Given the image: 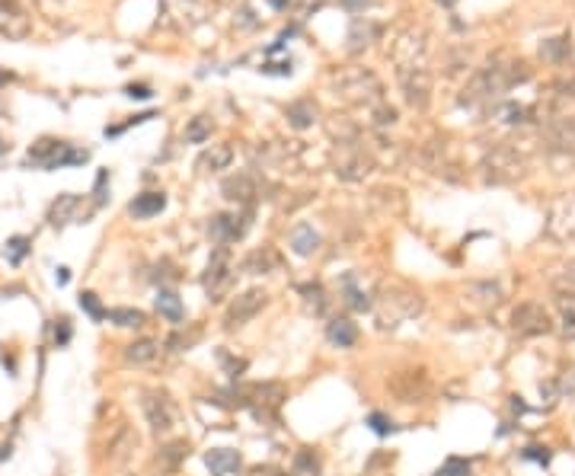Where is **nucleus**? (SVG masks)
Returning a JSON list of instances; mask_svg holds the SVG:
<instances>
[{"instance_id":"48","label":"nucleus","mask_w":575,"mask_h":476,"mask_svg":"<svg viewBox=\"0 0 575 476\" xmlns=\"http://www.w3.org/2000/svg\"><path fill=\"white\" fill-rule=\"evenodd\" d=\"M128 96L132 99H151V90H147V87H128Z\"/></svg>"},{"instance_id":"2","label":"nucleus","mask_w":575,"mask_h":476,"mask_svg":"<svg viewBox=\"0 0 575 476\" xmlns=\"http://www.w3.org/2000/svg\"><path fill=\"white\" fill-rule=\"evenodd\" d=\"M483 180L492 186H512L527 176V157L514 144H495L483 154Z\"/></svg>"},{"instance_id":"32","label":"nucleus","mask_w":575,"mask_h":476,"mask_svg":"<svg viewBox=\"0 0 575 476\" xmlns=\"http://www.w3.org/2000/svg\"><path fill=\"white\" fill-rule=\"evenodd\" d=\"M320 457L313 454L310 448H301L298 454H294V463H291V476H320Z\"/></svg>"},{"instance_id":"14","label":"nucleus","mask_w":575,"mask_h":476,"mask_svg":"<svg viewBox=\"0 0 575 476\" xmlns=\"http://www.w3.org/2000/svg\"><path fill=\"white\" fill-rule=\"evenodd\" d=\"M393 55L400 64H416V68H425V55H429V39H425L422 29H403L396 35Z\"/></svg>"},{"instance_id":"22","label":"nucleus","mask_w":575,"mask_h":476,"mask_svg":"<svg viewBox=\"0 0 575 476\" xmlns=\"http://www.w3.org/2000/svg\"><path fill=\"white\" fill-rule=\"evenodd\" d=\"M326 339L336 345V349H352L358 342V326L346 317H333L326 323Z\"/></svg>"},{"instance_id":"38","label":"nucleus","mask_w":575,"mask_h":476,"mask_svg":"<svg viewBox=\"0 0 575 476\" xmlns=\"http://www.w3.org/2000/svg\"><path fill=\"white\" fill-rule=\"evenodd\" d=\"M566 51H569L566 39H547L541 45V55L547 58V61H562V58H566Z\"/></svg>"},{"instance_id":"27","label":"nucleus","mask_w":575,"mask_h":476,"mask_svg":"<svg viewBox=\"0 0 575 476\" xmlns=\"http://www.w3.org/2000/svg\"><path fill=\"white\" fill-rule=\"evenodd\" d=\"M288 122H291V128H298V132L310 128V125L317 122V103H313V99H298V103H291L288 106Z\"/></svg>"},{"instance_id":"37","label":"nucleus","mask_w":575,"mask_h":476,"mask_svg":"<svg viewBox=\"0 0 575 476\" xmlns=\"http://www.w3.org/2000/svg\"><path fill=\"white\" fill-rule=\"evenodd\" d=\"M80 311L90 313V320H96V323L99 320H106V311H103V304H99V297L93 294V291H84V294H80Z\"/></svg>"},{"instance_id":"44","label":"nucleus","mask_w":575,"mask_h":476,"mask_svg":"<svg viewBox=\"0 0 575 476\" xmlns=\"http://www.w3.org/2000/svg\"><path fill=\"white\" fill-rule=\"evenodd\" d=\"M70 342V320L61 317L55 326V345H68Z\"/></svg>"},{"instance_id":"39","label":"nucleus","mask_w":575,"mask_h":476,"mask_svg":"<svg viewBox=\"0 0 575 476\" xmlns=\"http://www.w3.org/2000/svg\"><path fill=\"white\" fill-rule=\"evenodd\" d=\"M367 425H371V432H374V435H393V432H396L393 419H390V415H384V413H371V415H367Z\"/></svg>"},{"instance_id":"33","label":"nucleus","mask_w":575,"mask_h":476,"mask_svg":"<svg viewBox=\"0 0 575 476\" xmlns=\"http://www.w3.org/2000/svg\"><path fill=\"white\" fill-rule=\"evenodd\" d=\"M211 128H215V125H211L208 115H195L192 122L186 125V141L189 144H205V141L211 138Z\"/></svg>"},{"instance_id":"25","label":"nucleus","mask_w":575,"mask_h":476,"mask_svg":"<svg viewBox=\"0 0 575 476\" xmlns=\"http://www.w3.org/2000/svg\"><path fill=\"white\" fill-rule=\"evenodd\" d=\"M301 297H304V307L313 313V317H326V311H329V297H326L323 284L320 282H307L301 284Z\"/></svg>"},{"instance_id":"19","label":"nucleus","mask_w":575,"mask_h":476,"mask_svg":"<svg viewBox=\"0 0 575 476\" xmlns=\"http://www.w3.org/2000/svg\"><path fill=\"white\" fill-rule=\"evenodd\" d=\"M464 301L479 311H492L502 301V288L495 282H473L464 288Z\"/></svg>"},{"instance_id":"12","label":"nucleus","mask_w":575,"mask_h":476,"mask_svg":"<svg viewBox=\"0 0 575 476\" xmlns=\"http://www.w3.org/2000/svg\"><path fill=\"white\" fill-rule=\"evenodd\" d=\"M265 304H269V294L263 288H250V291H243V294H236L230 301L227 313H224V330H236V326L250 323Z\"/></svg>"},{"instance_id":"45","label":"nucleus","mask_w":575,"mask_h":476,"mask_svg":"<svg viewBox=\"0 0 575 476\" xmlns=\"http://www.w3.org/2000/svg\"><path fill=\"white\" fill-rule=\"evenodd\" d=\"M560 390L562 394H569V396H575V368L572 371H566V377L560 380Z\"/></svg>"},{"instance_id":"16","label":"nucleus","mask_w":575,"mask_h":476,"mask_svg":"<svg viewBox=\"0 0 575 476\" xmlns=\"http://www.w3.org/2000/svg\"><path fill=\"white\" fill-rule=\"evenodd\" d=\"M80 208H84V199L74 192H64L51 201L49 208V224L51 227H68V224L80 221Z\"/></svg>"},{"instance_id":"40","label":"nucleus","mask_w":575,"mask_h":476,"mask_svg":"<svg viewBox=\"0 0 575 476\" xmlns=\"http://www.w3.org/2000/svg\"><path fill=\"white\" fill-rule=\"evenodd\" d=\"M217 358H221L224 371H227L234 380L243 377V371H246V358H234V355H227V352H217Z\"/></svg>"},{"instance_id":"15","label":"nucleus","mask_w":575,"mask_h":476,"mask_svg":"<svg viewBox=\"0 0 575 476\" xmlns=\"http://www.w3.org/2000/svg\"><path fill=\"white\" fill-rule=\"evenodd\" d=\"M221 192H224V199L227 201H236V205L250 208L253 201H256V195H259V182H256L253 173H234V176L224 180Z\"/></svg>"},{"instance_id":"29","label":"nucleus","mask_w":575,"mask_h":476,"mask_svg":"<svg viewBox=\"0 0 575 476\" xmlns=\"http://www.w3.org/2000/svg\"><path fill=\"white\" fill-rule=\"evenodd\" d=\"M342 297H346V304L352 307V311H371V297L358 288V278H355L352 272L342 278Z\"/></svg>"},{"instance_id":"13","label":"nucleus","mask_w":575,"mask_h":476,"mask_svg":"<svg viewBox=\"0 0 575 476\" xmlns=\"http://www.w3.org/2000/svg\"><path fill=\"white\" fill-rule=\"evenodd\" d=\"M250 230V211H236V214H215L208 224V234L215 243L227 246V243H236L240 237H246Z\"/></svg>"},{"instance_id":"23","label":"nucleus","mask_w":575,"mask_h":476,"mask_svg":"<svg viewBox=\"0 0 575 476\" xmlns=\"http://www.w3.org/2000/svg\"><path fill=\"white\" fill-rule=\"evenodd\" d=\"M163 208H167V195H163V192H141L138 199L128 205V214H132V218H138V221H144V218L160 214Z\"/></svg>"},{"instance_id":"52","label":"nucleus","mask_w":575,"mask_h":476,"mask_svg":"<svg viewBox=\"0 0 575 476\" xmlns=\"http://www.w3.org/2000/svg\"><path fill=\"white\" fill-rule=\"evenodd\" d=\"M438 4H444V7H454V0H438Z\"/></svg>"},{"instance_id":"5","label":"nucleus","mask_w":575,"mask_h":476,"mask_svg":"<svg viewBox=\"0 0 575 476\" xmlns=\"http://www.w3.org/2000/svg\"><path fill=\"white\" fill-rule=\"evenodd\" d=\"M524 77H527V70H514V68H499V64H489V68H483L470 83H467V90H464V96H460V103H464V106L489 103V99L502 96V93H505L512 83L524 80Z\"/></svg>"},{"instance_id":"50","label":"nucleus","mask_w":575,"mask_h":476,"mask_svg":"<svg viewBox=\"0 0 575 476\" xmlns=\"http://www.w3.org/2000/svg\"><path fill=\"white\" fill-rule=\"evenodd\" d=\"M16 4L20 0H0V10H16Z\"/></svg>"},{"instance_id":"47","label":"nucleus","mask_w":575,"mask_h":476,"mask_svg":"<svg viewBox=\"0 0 575 476\" xmlns=\"http://www.w3.org/2000/svg\"><path fill=\"white\" fill-rule=\"evenodd\" d=\"M250 476H284L278 467H256V470H250Z\"/></svg>"},{"instance_id":"42","label":"nucleus","mask_w":575,"mask_h":476,"mask_svg":"<svg viewBox=\"0 0 575 476\" xmlns=\"http://www.w3.org/2000/svg\"><path fill=\"white\" fill-rule=\"evenodd\" d=\"M499 115H505L502 122H508V125H521L527 118V109H524V106H502Z\"/></svg>"},{"instance_id":"6","label":"nucleus","mask_w":575,"mask_h":476,"mask_svg":"<svg viewBox=\"0 0 575 476\" xmlns=\"http://www.w3.org/2000/svg\"><path fill=\"white\" fill-rule=\"evenodd\" d=\"M90 157L87 151H77L70 147L68 141H55V138H42L35 141L26 154V163L35 166H45V170H61V166H74V163H84Z\"/></svg>"},{"instance_id":"7","label":"nucleus","mask_w":575,"mask_h":476,"mask_svg":"<svg viewBox=\"0 0 575 476\" xmlns=\"http://www.w3.org/2000/svg\"><path fill=\"white\" fill-rule=\"evenodd\" d=\"M396 80H400V90L406 106L422 112L431 103V74L429 68H416V64H400L396 68Z\"/></svg>"},{"instance_id":"4","label":"nucleus","mask_w":575,"mask_h":476,"mask_svg":"<svg viewBox=\"0 0 575 476\" xmlns=\"http://www.w3.org/2000/svg\"><path fill=\"white\" fill-rule=\"evenodd\" d=\"M336 96H342L352 106H361L365 112L387 103V99H384V83L365 68H352V70L336 77Z\"/></svg>"},{"instance_id":"8","label":"nucleus","mask_w":575,"mask_h":476,"mask_svg":"<svg viewBox=\"0 0 575 476\" xmlns=\"http://www.w3.org/2000/svg\"><path fill=\"white\" fill-rule=\"evenodd\" d=\"M141 409H144V419L151 425L153 435H170L176 425V403L170 394L163 390H144V400H141Z\"/></svg>"},{"instance_id":"30","label":"nucleus","mask_w":575,"mask_h":476,"mask_svg":"<svg viewBox=\"0 0 575 476\" xmlns=\"http://www.w3.org/2000/svg\"><path fill=\"white\" fill-rule=\"evenodd\" d=\"M157 313L160 317H167L170 323H182V301L176 291H167V288H160L157 294Z\"/></svg>"},{"instance_id":"41","label":"nucleus","mask_w":575,"mask_h":476,"mask_svg":"<svg viewBox=\"0 0 575 476\" xmlns=\"http://www.w3.org/2000/svg\"><path fill=\"white\" fill-rule=\"evenodd\" d=\"M560 332L562 339H575V311L562 304V317H560Z\"/></svg>"},{"instance_id":"17","label":"nucleus","mask_w":575,"mask_h":476,"mask_svg":"<svg viewBox=\"0 0 575 476\" xmlns=\"http://www.w3.org/2000/svg\"><path fill=\"white\" fill-rule=\"evenodd\" d=\"M390 390H393L403 403H416V400H422L425 396L429 384H425L422 371H403V374H396V377L390 380Z\"/></svg>"},{"instance_id":"10","label":"nucleus","mask_w":575,"mask_h":476,"mask_svg":"<svg viewBox=\"0 0 575 476\" xmlns=\"http://www.w3.org/2000/svg\"><path fill=\"white\" fill-rule=\"evenodd\" d=\"M547 234L556 243H569L575 240V192H566L550 205L547 214Z\"/></svg>"},{"instance_id":"24","label":"nucleus","mask_w":575,"mask_h":476,"mask_svg":"<svg viewBox=\"0 0 575 476\" xmlns=\"http://www.w3.org/2000/svg\"><path fill=\"white\" fill-rule=\"evenodd\" d=\"M291 249L298 256H313L320 249V234L313 230V224H298V227L291 230Z\"/></svg>"},{"instance_id":"20","label":"nucleus","mask_w":575,"mask_h":476,"mask_svg":"<svg viewBox=\"0 0 575 476\" xmlns=\"http://www.w3.org/2000/svg\"><path fill=\"white\" fill-rule=\"evenodd\" d=\"M278 265H282V256L272 246H259L253 253H246V259H243V272L246 275H265V272H275Z\"/></svg>"},{"instance_id":"31","label":"nucleus","mask_w":575,"mask_h":476,"mask_svg":"<svg viewBox=\"0 0 575 476\" xmlns=\"http://www.w3.org/2000/svg\"><path fill=\"white\" fill-rule=\"evenodd\" d=\"M106 320L115 326H125V330H138V326H144L147 317L138 307H112V311H106Z\"/></svg>"},{"instance_id":"36","label":"nucleus","mask_w":575,"mask_h":476,"mask_svg":"<svg viewBox=\"0 0 575 476\" xmlns=\"http://www.w3.org/2000/svg\"><path fill=\"white\" fill-rule=\"evenodd\" d=\"M470 461L467 457H448L441 467L435 470V476H470Z\"/></svg>"},{"instance_id":"43","label":"nucleus","mask_w":575,"mask_h":476,"mask_svg":"<svg viewBox=\"0 0 575 476\" xmlns=\"http://www.w3.org/2000/svg\"><path fill=\"white\" fill-rule=\"evenodd\" d=\"M521 457H524V461H533V463H550L553 454H550V448H524Z\"/></svg>"},{"instance_id":"35","label":"nucleus","mask_w":575,"mask_h":476,"mask_svg":"<svg viewBox=\"0 0 575 476\" xmlns=\"http://www.w3.org/2000/svg\"><path fill=\"white\" fill-rule=\"evenodd\" d=\"M186 457H189V444L186 441H173V444H167V448L160 451L157 461H160V467L163 470H176Z\"/></svg>"},{"instance_id":"46","label":"nucleus","mask_w":575,"mask_h":476,"mask_svg":"<svg viewBox=\"0 0 575 476\" xmlns=\"http://www.w3.org/2000/svg\"><path fill=\"white\" fill-rule=\"evenodd\" d=\"M346 10H352V13H365V7L371 4V0H339Z\"/></svg>"},{"instance_id":"3","label":"nucleus","mask_w":575,"mask_h":476,"mask_svg":"<svg viewBox=\"0 0 575 476\" xmlns=\"http://www.w3.org/2000/svg\"><path fill=\"white\" fill-rule=\"evenodd\" d=\"M329 160H333V173L346 182H361L365 176H371L377 166L374 157H371V151H367V144L358 138V134H352V138H336L333 157Z\"/></svg>"},{"instance_id":"26","label":"nucleus","mask_w":575,"mask_h":476,"mask_svg":"<svg viewBox=\"0 0 575 476\" xmlns=\"http://www.w3.org/2000/svg\"><path fill=\"white\" fill-rule=\"evenodd\" d=\"M160 355V342L157 339H138V342L125 345V361L128 365H151L153 358Z\"/></svg>"},{"instance_id":"49","label":"nucleus","mask_w":575,"mask_h":476,"mask_svg":"<svg viewBox=\"0 0 575 476\" xmlns=\"http://www.w3.org/2000/svg\"><path fill=\"white\" fill-rule=\"evenodd\" d=\"M55 278H58V284H68V282H70V269H64V265H61Z\"/></svg>"},{"instance_id":"18","label":"nucleus","mask_w":575,"mask_h":476,"mask_svg":"<svg viewBox=\"0 0 575 476\" xmlns=\"http://www.w3.org/2000/svg\"><path fill=\"white\" fill-rule=\"evenodd\" d=\"M550 288H553L560 304H569V307L575 304V259H569V263L556 265L550 272Z\"/></svg>"},{"instance_id":"28","label":"nucleus","mask_w":575,"mask_h":476,"mask_svg":"<svg viewBox=\"0 0 575 476\" xmlns=\"http://www.w3.org/2000/svg\"><path fill=\"white\" fill-rule=\"evenodd\" d=\"M230 157H234V151H230L227 144H215L211 151H205V154L198 157V170H205V173L227 170V166H230Z\"/></svg>"},{"instance_id":"11","label":"nucleus","mask_w":575,"mask_h":476,"mask_svg":"<svg viewBox=\"0 0 575 476\" xmlns=\"http://www.w3.org/2000/svg\"><path fill=\"white\" fill-rule=\"evenodd\" d=\"M230 282H234L230 249L217 243V249L211 253V259H208V269H205V278H201V284H205V291H208L211 301H221V294L230 288Z\"/></svg>"},{"instance_id":"21","label":"nucleus","mask_w":575,"mask_h":476,"mask_svg":"<svg viewBox=\"0 0 575 476\" xmlns=\"http://www.w3.org/2000/svg\"><path fill=\"white\" fill-rule=\"evenodd\" d=\"M240 454L230 448H211L208 454H205V467L211 470V476H230L240 470Z\"/></svg>"},{"instance_id":"9","label":"nucleus","mask_w":575,"mask_h":476,"mask_svg":"<svg viewBox=\"0 0 575 476\" xmlns=\"http://www.w3.org/2000/svg\"><path fill=\"white\" fill-rule=\"evenodd\" d=\"M512 330L518 332V336H547L550 330H553V317H550V311L543 304H537V301H527V304H518L512 311Z\"/></svg>"},{"instance_id":"34","label":"nucleus","mask_w":575,"mask_h":476,"mask_svg":"<svg viewBox=\"0 0 575 476\" xmlns=\"http://www.w3.org/2000/svg\"><path fill=\"white\" fill-rule=\"evenodd\" d=\"M29 249H32V240H29V237H10L7 246H4V259H7L10 265H23Z\"/></svg>"},{"instance_id":"51","label":"nucleus","mask_w":575,"mask_h":476,"mask_svg":"<svg viewBox=\"0 0 575 476\" xmlns=\"http://www.w3.org/2000/svg\"><path fill=\"white\" fill-rule=\"evenodd\" d=\"M269 4H272V7H278V10L288 7V0H269Z\"/></svg>"},{"instance_id":"1","label":"nucleus","mask_w":575,"mask_h":476,"mask_svg":"<svg viewBox=\"0 0 575 476\" xmlns=\"http://www.w3.org/2000/svg\"><path fill=\"white\" fill-rule=\"evenodd\" d=\"M425 307V297L419 294L416 288H409L406 282H387L381 284V291L371 301V313H374L377 330H396L406 320L419 317Z\"/></svg>"}]
</instances>
